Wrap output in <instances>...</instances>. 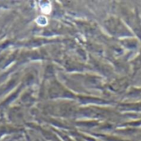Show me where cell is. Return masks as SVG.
I'll list each match as a JSON object with an SVG mask.
<instances>
[{
	"label": "cell",
	"mask_w": 141,
	"mask_h": 141,
	"mask_svg": "<svg viewBox=\"0 0 141 141\" xmlns=\"http://www.w3.org/2000/svg\"><path fill=\"white\" fill-rule=\"evenodd\" d=\"M36 21L38 24H40L41 26H44L47 23V19L45 17H39Z\"/></svg>",
	"instance_id": "1"
},
{
	"label": "cell",
	"mask_w": 141,
	"mask_h": 141,
	"mask_svg": "<svg viewBox=\"0 0 141 141\" xmlns=\"http://www.w3.org/2000/svg\"><path fill=\"white\" fill-rule=\"evenodd\" d=\"M41 10L43 13H49L50 12V5L48 4V3H45L43 6H41Z\"/></svg>",
	"instance_id": "2"
}]
</instances>
